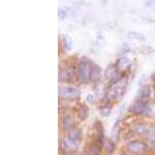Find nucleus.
<instances>
[{
    "label": "nucleus",
    "instance_id": "1",
    "mask_svg": "<svg viewBox=\"0 0 155 155\" xmlns=\"http://www.w3.org/2000/svg\"><path fill=\"white\" fill-rule=\"evenodd\" d=\"M127 89V79L122 78L116 83L112 84L111 89L107 91L106 99L107 102H116L123 98L124 94L126 93Z\"/></svg>",
    "mask_w": 155,
    "mask_h": 155
},
{
    "label": "nucleus",
    "instance_id": "2",
    "mask_svg": "<svg viewBox=\"0 0 155 155\" xmlns=\"http://www.w3.org/2000/svg\"><path fill=\"white\" fill-rule=\"evenodd\" d=\"M91 71H92V62L87 57H82L78 64L77 75L78 79L82 83H88L91 81Z\"/></svg>",
    "mask_w": 155,
    "mask_h": 155
},
{
    "label": "nucleus",
    "instance_id": "3",
    "mask_svg": "<svg viewBox=\"0 0 155 155\" xmlns=\"http://www.w3.org/2000/svg\"><path fill=\"white\" fill-rule=\"evenodd\" d=\"M58 95L65 100H77L81 97V91L74 86H59Z\"/></svg>",
    "mask_w": 155,
    "mask_h": 155
},
{
    "label": "nucleus",
    "instance_id": "4",
    "mask_svg": "<svg viewBox=\"0 0 155 155\" xmlns=\"http://www.w3.org/2000/svg\"><path fill=\"white\" fill-rule=\"evenodd\" d=\"M150 105H148L146 101H141V100H136L134 103H131L128 107V112L134 116L139 114H146L150 112Z\"/></svg>",
    "mask_w": 155,
    "mask_h": 155
},
{
    "label": "nucleus",
    "instance_id": "5",
    "mask_svg": "<svg viewBox=\"0 0 155 155\" xmlns=\"http://www.w3.org/2000/svg\"><path fill=\"white\" fill-rule=\"evenodd\" d=\"M104 78L109 82H111L112 84H114L123 77H122V74L119 72V70L117 69L116 64H111L104 70Z\"/></svg>",
    "mask_w": 155,
    "mask_h": 155
},
{
    "label": "nucleus",
    "instance_id": "6",
    "mask_svg": "<svg viewBox=\"0 0 155 155\" xmlns=\"http://www.w3.org/2000/svg\"><path fill=\"white\" fill-rule=\"evenodd\" d=\"M125 147H126V151L132 155H139L143 153L145 150L147 149L146 143H144L143 141H139V139L129 142V143L126 144Z\"/></svg>",
    "mask_w": 155,
    "mask_h": 155
},
{
    "label": "nucleus",
    "instance_id": "7",
    "mask_svg": "<svg viewBox=\"0 0 155 155\" xmlns=\"http://www.w3.org/2000/svg\"><path fill=\"white\" fill-rule=\"evenodd\" d=\"M74 78V69L67 66L59 70L58 79L60 82H71Z\"/></svg>",
    "mask_w": 155,
    "mask_h": 155
},
{
    "label": "nucleus",
    "instance_id": "8",
    "mask_svg": "<svg viewBox=\"0 0 155 155\" xmlns=\"http://www.w3.org/2000/svg\"><path fill=\"white\" fill-rule=\"evenodd\" d=\"M78 146L79 143L74 142L72 139H68V137H64L60 142V149L65 153H71V152H77L78 151Z\"/></svg>",
    "mask_w": 155,
    "mask_h": 155
},
{
    "label": "nucleus",
    "instance_id": "9",
    "mask_svg": "<svg viewBox=\"0 0 155 155\" xmlns=\"http://www.w3.org/2000/svg\"><path fill=\"white\" fill-rule=\"evenodd\" d=\"M131 62L129 58H127L125 56H122L118 58V61L116 62L117 69L119 70V72L123 75L124 73H126L127 71H129V69L131 68Z\"/></svg>",
    "mask_w": 155,
    "mask_h": 155
},
{
    "label": "nucleus",
    "instance_id": "10",
    "mask_svg": "<svg viewBox=\"0 0 155 155\" xmlns=\"http://www.w3.org/2000/svg\"><path fill=\"white\" fill-rule=\"evenodd\" d=\"M151 97V87L149 86H143L139 90L137 94V100L141 101H147Z\"/></svg>",
    "mask_w": 155,
    "mask_h": 155
},
{
    "label": "nucleus",
    "instance_id": "11",
    "mask_svg": "<svg viewBox=\"0 0 155 155\" xmlns=\"http://www.w3.org/2000/svg\"><path fill=\"white\" fill-rule=\"evenodd\" d=\"M74 120L71 116H64L61 119V127L63 130L69 131L72 128H74Z\"/></svg>",
    "mask_w": 155,
    "mask_h": 155
},
{
    "label": "nucleus",
    "instance_id": "12",
    "mask_svg": "<svg viewBox=\"0 0 155 155\" xmlns=\"http://www.w3.org/2000/svg\"><path fill=\"white\" fill-rule=\"evenodd\" d=\"M101 148L99 144L97 143H91L87 145L86 149H85V155H101Z\"/></svg>",
    "mask_w": 155,
    "mask_h": 155
},
{
    "label": "nucleus",
    "instance_id": "13",
    "mask_svg": "<svg viewBox=\"0 0 155 155\" xmlns=\"http://www.w3.org/2000/svg\"><path fill=\"white\" fill-rule=\"evenodd\" d=\"M94 129H95V132H96V139H97V142L99 144H102V142L104 141V126H102L101 122L96 120L95 123H94Z\"/></svg>",
    "mask_w": 155,
    "mask_h": 155
},
{
    "label": "nucleus",
    "instance_id": "14",
    "mask_svg": "<svg viewBox=\"0 0 155 155\" xmlns=\"http://www.w3.org/2000/svg\"><path fill=\"white\" fill-rule=\"evenodd\" d=\"M67 137H68V139H72L74 142H77V143L81 142V139H82V131H81V129L74 127V128H72L71 130L67 131Z\"/></svg>",
    "mask_w": 155,
    "mask_h": 155
},
{
    "label": "nucleus",
    "instance_id": "15",
    "mask_svg": "<svg viewBox=\"0 0 155 155\" xmlns=\"http://www.w3.org/2000/svg\"><path fill=\"white\" fill-rule=\"evenodd\" d=\"M101 69L95 62H92V71H91V81H99L101 77Z\"/></svg>",
    "mask_w": 155,
    "mask_h": 155
},
{
    "label": "nucleus",
    "instance_id": "16",
    "mask_svg": "<svg viewBox=\"0 0 155 155\" xmlns=\"http://www.w3.org/2000/svg\"><path fill=\"white\" fill-rule=\"evenodd\" d=\"M77 116L81 121H85L89 116V108L86 104H81L80 107L78 108L77 111Z\"/></svg>",
    "mask_w": 155,
    "mask_h": 155
},
{
    "label": "nucleus",
    "instance_id": "17",
    "mask_svg": "<svg viewBox=\"0 0 155 155\" xmlns=\"http://www.w3.org/2000/svg\"><path fill=\"white\" fill-rule=\"evenodd\" d=\"M115 143H116V142H115L112 137H110V139H104V141L102 142L101 145L107 153H113L115 150V146H116Z\"/></svg>",
    "mask_w": 155,
    "mask_h": 155
},
{
    "label": "nucleus",
    "instance_id": "18",
    "mask_svg": "<svg viewBox=\"0 0 155 155\" xmlns=\"http://www.w3.org/2000/svg\"><path fill=\"white\" fill-rule=\"evenodd\" d=\"M146 136H147V139L150 142V144L155 146V124L152 125L148 129V132H147Z\"/></svg>",
    "mask_w": 155,
    "mask_h": 155
},
{
    "label": "nucleus",
    "instance_id": "19",
    "mask_svg": "<svg viewBox=\"0 0 155 155\" xmlns=\"http://www.w3.org/2000/svg\"><path fill=\"white\" fill-rule=\"evenodd\" d=\"M148 129L149 128L146 126V125L137 124L134 127V132H136V133H137V134H147Z\"/></svg>",
    "mask_w": 155,
    "mask_h": 155
},
{
    "label": "nucleus",
    "instance_id": "20",
    "mask_svg": "<svg viewBox=\"0 0 155 155\" xmlns=\"http://www.w3.org/2000/svg\"><path fill=\"white\" fill-rule=\"evenodd\" d=\"M128 36L131 37L132 39L137 40V41H140V42L146 41V37H145L144 34L140 33V32H137V31H130V32H128Z\"/></svg>",
    "mask_w": 155,
    "mask_h": 155
},
{
    "label": "nucleus",
    "instance_id": "21",
    "mask_svg": "<svg viewBox=\"0 0 155 155\" xmlns=\"http://www.w3.org/2000/svg\"><path fill=\"white\" fill-rule=\"evenodd\" d=\"M62 42H63V47L67 50H71V40L69 37H63V39H62Z\"/></svg>",
    "mask_w": 155,
    "mask_h": 155
},
{
    "label": "nucleus",
    "instance_id": "22",
    "mask_svg": "<svg viewBox=\"0 0 155 155\" xmlns=\"http://www.w3.org/2000/svg\"><path fill=\"white\" fill-rule=\"evenodd\" d=\"M99 111H101V114L102 117H109L110 114H111V112H112V108L110 106L104 105V106L101 107Z\"/></svg>",
    "mask_w": 155,
    "mask_h": 155
},
{
    "label": "nucleus",
    "instance_id": "23",
    "mask_svg": "<svg viewBox=\"0 0 155 155\" xmlns=\"http://www.w3.org/2000/svg\"><path fill=\"white\" fill-rule=\"evenodd\" d=\"M112 139H114L115 142L118 139L119 137V128H117V124L115 125V126L113 127V129H112Z\"/></svg>",
    "mask_w": 155,
    "mask_h": 155
},
{
    "label": "nucleus",
    "instance_id": "24",
    "mask_svg": "<svg viewBox=\"0 0 155 155\" xmlns=\"http://www.w3.org/2000/svg\"><path fill=\"white\" fill-rule=\"evenodd\" d=\"M87 102H88L89 104H93L94 102H95V96L94 95H92V94H89L88 96H87Z\"/></svg>",
    "mask_w": 155,
    "mask_h": 155
},
{
    "label": "nucleus",
    "instance_id": "25",
    "mask_svg": "<svg viewBox=\"0 0 155 155\" xmlns=\"http://www.w3.org/2000/svg\"><path fill=\"white\" fill-rule=\"evenodd\" d=\"M65 16H66L65 9H59V17H60L61 19H63Z\"/></svg>",
    "mask_w": 155,
    "mask_h": 155
},
{
    "label": "nucleus",
    "instance_id": "26",
    "mask_svg": "<svg viewBox=\"0 0 155 155\" xmlns=\"http://www.w3.org/2000/svg\"><path fill=\"white\" fill-rule=\"evenodd\" d=\"M151 79H152V80H153V81L155 82V72H154L153 74H152V76H151Z\"/></svg>",
    "mask_w": 155,
    "mask_h": 155
},
{
    "label": "nucleus",
    "instance_id": "27",
    "mask_svg": "<svg viewBox=\"0 0 155 155\" xmlns=\"http://www.w3.org/2000/svg\"><path fill=\"white\" fill-rule=\"evenodd\" d=\"M119 155H127V154L126 153H120Z\"/></svg>",
    "mask_w": 155,
    "mask_h": 155
},
{
    "label": "nucleus",
    "instance_id": "28",
    "mask_svg": "<svg viewBox=\"0 0 155 155\" xmlns=\"http://www.w3.org/2000/svg\"><path fill=\"white\" fill-rule=\"evenodd\" d=\"M152 2H154V3H155V0H152Z\"/></svg>",
    "mask_w": 155,
    "mask_h": 155
}]
</instances>
